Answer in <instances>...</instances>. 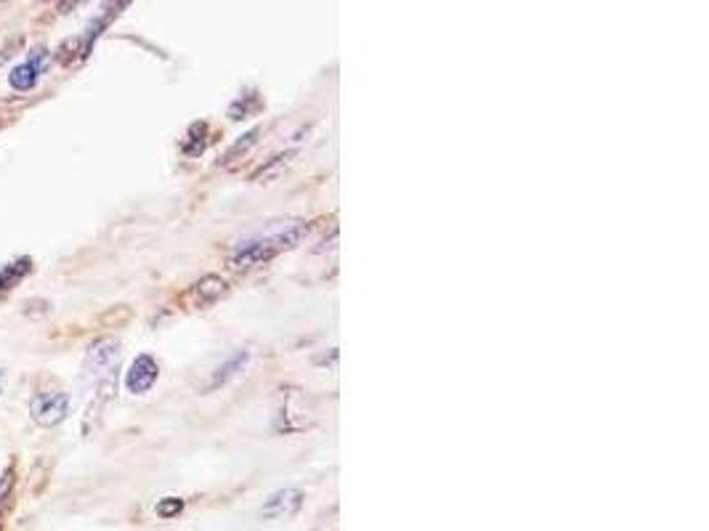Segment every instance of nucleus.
<instances>
[{
  "instance_id": "obj_1",
  "label": "nucleus",
  "mask_w": 709,
  "mask_h": 531,
  "mask_svg": "<svg viewBox=\"0 0 709 531\" xmlns=\"http://www.w3.org/2000/svg\"><path fill=\"white\" fill-rule=\"evenodd\" d=\"M309 231H311V224L298 221V224H290L285 226V229L271 231V234H263V237L247 239V242H242V245L234 250L232 258H229V266L237 271L263 266V263L274 261V258H279V255L287 253V250H295Z\"/></svg>"
},
{
  "instance_id": "obj_2",
  "label": "nucleus",
  "mask_w": 709,
  "mask_h": 531,
  "mask_svg": "<svg viewBox=\"0 0 709 531\" xmlns=\"http://www.w3.org/2000/svg\"><path fill=\"white\" fill-rule=\"evenodd\" d=\"M30 415L40 428H54L70 415V396L64 391H38L30 401Z\"/></svg>"
},
{
  "instance_id": "obj_3",
  "label": "nucleus",
  "mask_w": 709,
  "mask_h": 531,
  "mask_svg": "<svg viewBox=\"0 0 709 531\" xmlns=\"http://www.w3.org/2000/svg\"><path fill=\"white\" fill-rule=\"evenodd\" d=\"M120 359V340L117 338H101L96 340L83 362V378L85 380H101L104 375L112 372V367Z\"/></svg>"
},
{
  "instance_id": "obj_4",
  "label": "nucleus",
  "mask_w": 709,
  "mask_h": 531,
  "mask_svg": "<svg viewBox=\"0 0 709 531\" xmlns=\"http://www.w3.org/2000/svg\"><path fill=\"white\" fill-rule=\"evenodd\" d=\"M157 378H160V364L155 362V356H136L128 372H125V391L133 393V396H144L147 391H152Z\"/></svg>"
},
{
  "instance_id": "obj_5",
  "label": "nucleus",
  "mask_w": 709,
  "mask_h": 531,
  "mask_svg": "<svg viewBox=\"0 0 709 531\" xmlns=\"http://www.w3.org/2000/svg\"><path fill=\"white\" fill-rule=\"evenodd\" d=\"M46 62H48L46 48L32 51V54L27 56L22 64H16L14 70H11V77H8L11 88H16V91H30V88H35V83L40 80V75L46 72Z\"/></svg>"
},
{
  "instance_id": "obj_6",
  "label": "nucleus",
  "mask_w": 709,
  "mask_h": 531,
  "mask_svg": "<svg viewBox=\"0 0 709 531\" xmlns=\"http://www.w3.org/2000/svg\"><path fill=\"white\" fill-rule=\"evenodd\" d=\"M115 399V378H112V372L109 375H104L99 383V388H96V393H93L91 404H88V409H85V417H83V436H88V433L99 425L101 415L107 412L109 401Z\"/></svg>"
},
{
  "instance_id": "obj_7",
  "label": "nucleus",
  "mask_w": 709,
  "mask_h": 531,
  "mask_svg": "<svg viewBox=\"0 0 709 531\" xmlns=\"http://www.w3.org/2000/svg\"><path fill=\"white\" fill-rule=\"evenodd\" d=\"M303 492L301 489H279L269 497L263 516L266 518H293L298 510L303 508Z\"/></svg>"
},
{
  "instance_id": "obj_8",
  "label": "nucleus",
  "mask_w": 709,
  "mask_h": 531,
  "mask_svg": "<svg viewBox=\"0 0 709 531\" xmlns=\"http://www.w3.org/2000/svg\"><path fill=\"white\" fill-rule=\"evenodd\" d=\"M229 293V285H226V279L216 277V274H208V277H202L197 285L192 287V298L197 306H213L216 301H221L224 295Z\"/></svg>"
},
{
  "instance_id": "obj_9",
  "label": "nucleus",
  "mask_w": 709,
  "mask_h": 531,
  "mask_svg": "<svg viewBox=\"0 0 709 531\" xmlns=\"http://www.w3.org/2000/svg\"><path fill=\"white\" fill-rule=\"evenodd\" d=\"M247 364H250V351H237L224 367H218V370L213 372L208 388H221V385L232 383L234 378H239V375L247 370Z\"/></svg>"
},
{
  "instance_id": "obj_10",
  "label": "nucleus",
  "mask_w": 709,
  "mask_h": 531,
  "mask_svg": "<svg viewBox=\"0 0 709 531\" xmlns=\"http://www.w3.org/2000/svg\"><path fill=\"white\" fill-rule=\"evenodd\" d=\"M32 271L30 258H16V261L0 266V295L11 293L19 282Z\"/></svg>"
},
{
  "instance_id": "obj_11",
  "label": "nucleus",
  "mask_w": 709,
  "mask_h": 531,
  "mask_svg": "<svg viewBox=\"0 0 709 531\" xmlns=\"http://www.w3.org/2000/svg\"><path fill=\"white\" fill-rule=\"evenodd\" d=\"M258 136H261V131L255 128V131H250V133H245V136H239L237 141H234V147L229 149V152L224 154V160H221V165H232L234 160H242L250 149L258 144Z\"/></svg>"
},
{
  "instance_id": "obj_12",
  "label": "nucleus",
  "mask_w": 709,
  "mask_h": 531,
  "mask_svg": "<svg viewBox=\"0 0 709 531\" xmlns=\"http://www.w3.org/2000/svg\"><path fill=\"white\" fill-rule=\"evenodd\" d=\"M157 516L160 518H176L181 510H184V500H178V497H165V500H160L157 502Z\"/></svg>"
},
{
  "instance_id": "obj_13",
  "label": "nucleus",
  "mask_w": 709,
  "mask_h": 531,
  "mask_svg": "<svg viewBox=\"0 0 709 531\" xmlns=\"http://www.w3.org/2000/svg\"><path fill=\"white\" fill-rule=\"evenodd\" d=\"M11 489H14V470L8 468L0 478V516H3V508L8 505V497H11Z\"/></svg>"
},
{
  "instance_id": "obj_14",
  "label": "nucleus",
  "mask_w": 709,
  "mask_h": 531,
  "mask_svg": "<svg viewBox=\"0 0 709 531\" xmlns=\"http://www.w3.org/2000/svg\"><path fill=\"white\" fill-rule=\"evenodd\" d=\"M85 0H59V14H72L75 8L83 6Z\"/></svg>"
}]
</instances>
